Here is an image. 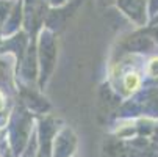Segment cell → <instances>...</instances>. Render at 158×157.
I'll return each instance as SVG.
<instances>
[{
	"instance_id": "cell-1",
	"label": "cell",
	"mask_w": 158,
	"mask_h": 157,
	"mask_svg": "<svg viewBox=\"0 0 158 157\" xmlns=\"http://www.w3.org/2000/svg\"><path fill=\"white\" fill-rule=\"evenodd\" d=\"M124 85H125V88L128 89V91H131V89H135L139 85V77L136 74H127L125 80H124Z\"/></svg>"
},
{
	"instance_id": "cell-2",
	"label": "cell",
	"mask_w": 158,
	"mask_h": 157,
	"mask_svg": "<svg viewBox=\"0 0 158 157\" xmlns=\"http://www.w3.org/2000/svg\"><path fill=\"white\" fill-rule=\"evenodd\" d=\"M2 105H3V102H2V96H0V108H2Z\"/></svg>"
}]
</instances>
